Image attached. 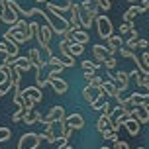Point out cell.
Here are the masks:
<instances>
[{"mask_svg":"<svg viewBox=\"0 0 149 149\" xmlns=\"http://www.w3.org/2000/svg\"><path fill=\"white\" fill-rule=\"evenodd\" d=\"M102 77H96V74H94V77H92V79H90V82H88V86H92V88H98L100 90V86H102Z\"/></svg>","mask_w":149,"mask_h":149,"instance_id":"obj_35","label":"cell"},{"mask_svg":"<svg viewBox=\"0 0 149 149\" xmlns=\"http://www.w3.org/2000/svg\"><path fill=\"white\" fill-rule=\"evenodd\" d=\"M98 94H100V90H98V88H92V86H88V84L82 88V98H84L88 104H92V102L96 100Z\"/></svg>","mask_w":149,"mask_h":149,"instance_id":"obj_14","label":"cell"},{"mask_svg":"<svg viewBox=\"0 0 149 149\" xmlns=\"http://www.w3.org/2000/svg\"><path fill=\"white\" fill-rule=\"evenodd\" d=\"M130 77H134V79H135V82H137V86H139V88H147L149 90V82H147V77H145V74L137 73V71H132Z\"/></svg>","mask_w":149,"mask_h":149,"instance_id":"obj_21","label":"cell"},{"mask_svg":"<svg viewBox=\"0 0 149 149\" xmlns=\"http://www.w3.org/2000/svg\"><path fill=\"white\" fill-rule=\"evenodd\" d=\"M37 135H39V139H45L49 143H57V135L53 134V130H45L43 134H37Z\"/></svg>","mask_w":149,"mask_h":149,"instance_id":"obj_28","label":"cell"},{"mask_svg":"<svg viewBox=\"0 0 149 149\" xmlns=\"http://www.w3.org/2000/svg\"><path fill=\"white\" fill-rule=\"evenodd\" d=\"M104 92H102V90H100V94H98V98L96 100H94V102H92V104H90V108H92V110H100V108H102V104H104Z\"/></svg>","mask_w":149,"mask_h":149,"instance_id":"obj_32","label":"cell"},{"mask_svg":"<svg viewBox=\"0 0 149 149\" xmlns=\"http://www.w3.org/2000/svg\"><path fill=\"white\" fill-rule=\"evenodd\" d=\"M45 81H47V84H51V86H53V90H55L57 94H65V92L69 90L67 81H63L61 77H47Z\"/></svg>","mask_w":149,"mask_h":149,"instance_id":"obj_7","label":"cell"},{"mask_svg":"<svg viewBox=\"0 0 149 149\" xmlns=\"http://www.w3.org/2000/svg\"><path fill=\"white\" fill-rule=\"evenodd\" d=\"M73 41H74V43H81V45H84V43H88V41H90V36H88V33H86L84 30L73 31Z\"/></svg>","mask_w":149,"mask_h":149,"instance_id":"obj_23","label":"cell"},{"mask_svg":"<svg viewBox=\"0 0 149 149\" xmlns=\"http://www.w3.org/2000/svg\"><path fill=\"white\" fill-rule=\"evenodd\" d=\"M20 18L14 14V12H10V10H0V22H4V24H8V26H14L16 22H18Z\"/></svg>","mask_w":149,"mask_h":149,"instance_id":"obj_15","label":"cell"},{"mask_svg":"<svg viewBox=\"0 0 149 149\" xmlns=\"http://www.w3.org/2000/svg\"><path fill=\"white\" fill-rule=\"evenodd\" d=\"M96 28H98V36L102 37V39H110L112 37V22L110 18H106V16H96Z\"/></svg>","mask_w":149,"mask_h":149,"instance_id":"obj_2","label":"cell"},{"mask_svg":"<svg viewBox=\"0 0 149 149\" xmlns=\"http://www.w3.org/2000/svg\"><path fill=\"white\" fill-rule=\"evenodd\" d=\"M137 149H145V147H137Z\"/></svg>","mask_w":149,"mask_h":149,"instance_id":"obj_47","label":"cell"},{"mask_svg":"<svg viewBox=\"0 0 149 149\" xmlns=\"http://www.w3.org/2000/svg\"><path fill=\"white\" fill-rule=\"evenodd\" d=\"M10 135H12V132H10L8 127H0V143L8 141V139H10Z\"/></svg>","mask_w":149,"mask_h":149,"instance_id":"obj_36","label":"cell"},{"mask_svg":"<svg viewBox=\"0 0 149 149\" xmlns=\"http://www.w3.org/2000/svg\"><path fill=\"white\" fill-rule=\"evenodd\" d=\"M26 57L30 59V63L33 65V67H39V65H41V55H39V49H36V47H33V49H30ZM39 69H41V67H39Z\"/></svg>","mask_w":149,"mask_h":149,"instance_id":"obj_22","label":"cell"},{"mask_svg":"<svg viewBox=\"0 0 149 149\" xmlns=\"http://www.w3.org/2000/svg\"><path fill=\"white\" fill-rule=\"evenodd\" d=\"M134 28H135V26H134V22H122V24H120V36H126V33H130V31H132V30H134Z\"/></svg>","mask_w":149,"mask_h":149,"instance_id":"obj_33","label":"cell"},{"mask_svg":"<svg viewBox=\"0 0 149 149\" xmlns=\"http://www.w3.org/2000/svg\"><path fill=\"white\" fill-rule=\"evenodd\" d=\"M39 135L37 134H24L22 137H20V141H18V147L16 149H37V145H39Z\"/></svg>","mask_w":149,"mask_h":149,"instance_id":"obj_3","label":"cell"},{"mask_svg":"<svg viewBox=\"0 0 149 149\" xmlns=\"http://www.w3.org/2000/svg\"><path fill=\"white\" fill-rule=\"evenodd\" d=\"M39 36H41V39H43V43L49 45V41H51V36H53V31L51 28L45 24V26H39Z\"/></svg>","mask_w":149,"mask_h":149,"instance_id":"obj_26","label":"cell"},{"mask_svg":"<svg viewBox=\"0 0 149 149\" xmlns=\"http://www.w3.org/2000/svg\"><path fill=\"white\" fill-rule=\"evenodd\" d=\"M130 118L137 120L139 124H147L149 122V110L147 108H141V106H134L130 110Z\"/></svg>","mask_w":149,"mask_h":149,"instance_id":"obj_8","label":"cell"},{"mask_svg":"<svg viewBox=\"0 0 149 149\" xmlns=\"http://www.w3.org/2000/svg\"><path fill=\"white\" fill-rule=\"evenodd\" d=\"M14 61V65L18 69H20V71H30V69H33V65H31L30 63V59H28V57H16V59H12Z\"/></svg>","mask_w":149,"mask_h":149,"instance_id":"obj_19","label":"cell"},{"mask_svg":"<svg viewBox=\"0 0 149 149\" xmlns=\"http://www.w3.org/2000/svg\"><path fill=\"white\" fill-rule=\"evenodd\" d=\"M65 126L71 127V130H82L84 127V118L81 114H71V116H65Z\"/></svg>","mask_w":149,"mask_h":149,"instance_id":"obj_9","label":"cell"},{"mask_svg":"<svg viewBox=\"0 0 149 149\" xmlns=\"http://www.w3.org/2000/svg\"><path fill=\"white\" fill-rule=\"evenodd\" d=\"M67 51H69V55L71 57H79V55H82V51H84V45H81V43H71V45H67Z\"/></svg>","mask_w":149,"mask_h":149,"instance_id":"obj_25","label":"cell"},{"mask_svg":"<svg viewBox=\"0 0 149 149\" xmlns=\"http://www.w3.org/2000/svg\"><path fill=\"white\" fill-rule=\"evenodd\" d=\"M102 67V65H98L96 61H82V69L86 71V73H94L96 74V71Z\"/></svg>","mask_w":149,"mask_h":149,"instance_id":"obj_27","label":"cell"},{"mask_svg":"<svg viewBox=\"0 0 149 149\" xmlns=\"http://www.w3.org/2000/svg\"><path fill=\"white\" fill-rule=\"evenodd\" d=\"M0 74H4V79L0 81V96H4L12 88V67L6 65V63H2L0 65Z\"/></svg>","mask_w":149,"mask_h":149,"instance_id":"obj_1","label":"cell"},{"mask_svg":"<svg viewBox=\"0 0 149 149\" xmlns=\"http://www.w3.org/2000/svg\"><path fill=\"white\" fill-rule=\"evenodd\" d=\"M47 65H51L53 69H59V71H63V69H65V65H63V61H61L59 57H57V55H53V57H49V59H47Z\"/></svg>","mask_w":149,"mask_h":149,"instance_id":"obj_29","label":"cell"},{"mask_svg":"<svg viewBox=\"0 0 149 149\" xmlns=\"http://www.w3.org/2000/svg\"><path fill=\"white\" fill-rule=\"evenodd\" d=\"M124 127L130 132V135H137L139 130H141V124H139L137 120H134V118H127L126 122H124Z\"/></svg>","mask_w":149,"mask_h":149,"instance_id":"obj_16","label":"cell"},{"mask_svg":"<svg viewBox=\"0 0 149 149\" xmlns=\"http://www.w3.org/2000/svg\"><path fill=\"white\" fill-rule=\"evenodd\" d=\"M59 149H73V147H71V145L67 143V145H63V147H59Z\"/></svg>","mask_w":149,"mask_h":149,"instance_id":"obj_46","label":"cell"},{"mask_svg":"<svg viewBox=\"0 0 149 149\" xmlns=\"http://www.w3.org/2000/svg\"><path fill=\"white\" fill-rule=\"evenodd\" d=\"M110 81L118 86L120 92H126L127 90V82H130V73H126V71H118L116 74H112Z\"/></svg>","mask_w":149,"mask_h":149,"instance_id":"obj_5","label":"cell"},{"mask_svg":"<svg viewBox=\"0 0 149 149\" xmlns=\"http://www.w3.org/2000/svg\"><path fill=\"white\" fill-rule=\"evenodd\" d=\"M81 6V10H88V12H94V14H98V6L92 2V0H84L82 4H79Z\"/></svg>","mask_w":149,"mask_h":149,"instance_id":"obj_31","label":"cell"},{"mask_svg":"<svg viewBox=\"0 0 149 149\" xmlns=\"http://www.w3.org/2000/svg\"><path fill=\"white\" fill-rule=\"evenodd\" d=\"M82 77H84V79H86V82H90V79H92V77H94V73H86V71H84V74H82Z\"/></svg>","mask_w":149,"mask_h":149,"instance_id":"obj_44","label":"cell"},{"mask_svg":"<svg viewBox=\"0 0 149 149\" xmlns=\"http://www.w3.org/2000/svg\"><path fill=\"white\" fill-rule=\"evenodd\" d=\"M22 94L26 98H30V100H33V102H41V100H43V92H41V90L37 88V86H28V88H24L22 90Z\"/></svg>","mask_w":149,"mask_h":149,"instance_id":"obj_12","label":"cell"},{"mask_svg":"<svg viewBox=\"0 0 149 149\" xmlns=\"http://www.w3.org/2000/svg\"><path fill=\"white\" fill-rule=\"evenodd\" d=\"M114 149H130V145H127L126 141H122V139H116V141H114Z\"/></svg>","mask_w":149,"mask_h":149,"instance_id":"obj_40","label":"cell"},{"mask_svg":"<svg viewBox=\"0 0 149 149\" xmlns=\"http://www.w3.org/2000/svg\"><path fill=\"white\" fill-rule=\"evenodd\" d=\"M100 90L104 92L106 96H114V98H116V94H118V86H116L112 81H104V82H102V86H100Z\"/></svg>","mask_w":149,"mask_h":149,"instance_id":"obj_18","label":"cell"},{"mask_svg":"<svg viewBox=\"0 0 149 149\" xmlns=\"http://www.w3.org/2000/svg\"><path fill=\"white\" fill-rule=\"evenodd\" d=\"M92 55H94V61H96L98 65H104V61L108 57H112L110 49L106 45H92Z\"/></svg>","mask_w":149,"mask_h":149,"instance_id":"obj_6","label":"cell"},{"mask_svg":"<svg viewBox=\"0 0 149 149\" xmlns=\"http://www.w3.org/2000/svg\"><path fill=\"white\" fill-rule=\"evenodd\" d=\"M96 16H98V14H94V12H88V10H81V14H79V22H81V28H84V30H90V26L94 24Z\"/></svg>","mask_w":149,"mask_h":149,"instance_id":"obj_10","label":"cell"},{"mask_svg":"<svg viewBox=\"0 0 149 149\" xmlns=\"http://www.w3.org/2000/svg\"><path fill=\"white\" fill-rule=\"evenodd\" d=\"M120 45H124V43H122V36H112L110 39H108V49H110L112 57H114V53L120 49Z\"/></svg>","mask_w":149,"mask_h":149,"instance_id":"obj_20","label":"cell"},{"mask_svg":"<svg viewBox=\"0 0 149 149\" xmlns=\"http://www.w3.org/2000/svg\"><path fill=\"white\" fill-rule=\"evenodd\" d=\"M139 2H141L139 6L143 8V12H149V0H139Z\"/></svg>","mask_w":149,"mask_h":149,"instance_id":"obj_43","label":"cell"},{"mask_svg":"<svg viewBox=\"0 0 149 149\" xmlns=\"http://www.w3.org/2000/svg\"><path fill=\"white\" fill-rule=\"evenodd\" d=\"M96 130L102 134L104 130H112V118H106V116H100L96 122Z\"/></svg>","mask_w":149,"mask_h":149,"instance_id":"obj_24","label":"cell"},{"mask_svg":"<svg viewBox=\"0 0 149 149\" xmlns=\"http://www.w3.org/2000/svg\"><path fill=\"white\" fill-rule=\"evenodd\" d=\"M116 57H108V59L104 61V67H106V71H112V69H116Z\"/></svg>","mask_w":149,"mask_h":149,"instance_id":"obj_38","label":"cell"},{"mask_svg":"<svg viewBox=\"0 0 149 149\" xmlns=\"http://www.w3.org/2000/svg\"><path fill=\"white\" fill-rule=\"evenodd\" d=\"M149 41H145V39H137V43H135V47H139V49H147Z\"/></svg>","mask_w":149,"mask_h":149,"instance_id":"obj_41","label":"cell"},{"mask_svg":"<svg viewBox=\"0 0 149 149\" xmlns=\"http://www.w3.org/2000/svg\"><path fill=\"white\" fill-rule=\"evenodd\" d=\"M6 8V0H0V10H4Z\"/></svg>","mask_w":149,"mask_h":149,"instance_id":"obj_45","label":"cell"},{"mask_svg":"<svg viewBox=\"0 0 149 149\" xmlns=\"http://www.w3.org/2000/svg\"><path fill=\"white\" fill-rule=\"evenodd\" d=\"M139 14H143V8L141 6H137V4H134V6H130L126 10V14H122V22H132L135 16H139Z\"/></svg>","mask_w":149,"mask_h":149,"instance_id":"obj_13","label":"cell"},{"mask_svg":"<svg viewBox=\"0 0 149 149\" xmlns=\"http://www.w3.org/2000/svg\"><path fill=\"white\" fill-rule=\"evenodd\" d=\"M92 2H94L98 8L106 10V12H108V10H110V6H112V2H108V0H92Z\"/></svg>","mask_w":149,"mask_h":149,"instance_id":"obj_37","label":"cell"},{"mask_svg":"<svg viewBox=\"0 0 149 149\" xmlns=\"http://www.w3.org/2000/svg\"><path fill=\"white\" fill-rule=\"evenodd\" d=\"M22 116H24V108H18V110L14 112V114H12V122H20V120H22Z\"/></svg>","mask_w":149,"mask_h":149,"instance_id":"obj_39","label":"cell"},{"mask_svg":"<svg viewBox=\"0 0 149 149\" xmlns=\"http://www.w3.org/2000/svg\"><path fill=\"white\" fill-rule=\"evenodd\" d=\"M100 110H102V116H106V118H112V112H114V106H112L110 102H104Z\"/></svg>","mask_w":149,"mask_h":149,"instance_id":"obj_34","label":"cell"},{"mask_svg":"<svg viewBox=\"0 0 149 149\" xmlns=\"http://www.w3.org/2000/svg\"><path fill=\"white\" fill-rule=\"evenodd\" d=\"M43 2L53 4L59 12H69V10H71V4H73V0H43Z\"/></svg>","mask_w":149,"mask_h":149,"instance_id":"obj_17","label":"cell"},{"mask_svg":"<svg viewBox=\"0 0 149 149\" xmlns=\"http://www.w3.org/2000/svg\"><path fill=\"white\" fill-rule=\"evenodd\" d=\"M0 53H4V59H8V47L4 41H0Z\"/></svg>","mask_w":149,"mask_h":149,"instance_id":"obj_42","label":"cell"},{"mask_svg":"<svg viewBox=\"0 0 149 149\" xmlns=\"http://www.w3.org/2000/svg\"><path fill=\"white\" fill-rule=\"evenodd\" d=\"M59 59L63 61V65H65V69L67 67H74V59L69 55V51H67V43L65 41H61L59 43Z\"/></svg>","mask_w":149,"mask_h":149,"instance_id":"obj_11","label":"cell"},{"mask_svg":"<svg viewBox=\"0 0 149 149\" xmlns=\"http://www.w3.org/2000/svg\"><path fill=\"white\" fill-rule=\"evenodd\" d=\"M65 108L63 106H53L51 110H49V114H47V118H43V124L47 126V124H59V122H63L65 120Z\"/></svg>","mask_w":149,"mask_h":149,"instance_id":"obj_4","label":"cell"},{"mask_svg":"<svg viewBox=\"0 0 149 149\" xmlns=\"http://www.w3.org/2000/svg\"><path fill=\"white\" fill-rule=\"evenodd\" d=\"M37 30H39V24H37V22H30V24H28V33H26V39L30 41L31 37H36V31Z\"/></svg>","mask_w":149,"mask_h":149,"instance_id":"obj_30","label":"cell"}]
</instances>
